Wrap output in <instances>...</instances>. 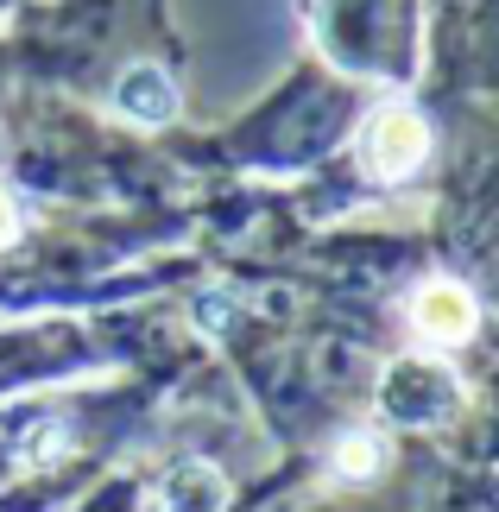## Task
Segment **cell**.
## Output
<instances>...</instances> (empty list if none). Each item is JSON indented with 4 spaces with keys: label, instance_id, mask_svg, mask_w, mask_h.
<instances>
[{
    "label": "cell",
    "instance_id": "obj_1",
    "mask_svg": "<svg viewBox=\"0 0 499 512\" xmlns=\"http://www.w3.org/2000/svg\"><path fill=\"white\" fill-rule=\"evenodd\" d=\"M354 152H361V171H367V177H379V184H398V177H411L417 165H424L430 127H424V114L405 108V102H379L367 121H361V140H354Z\"/></svg>",
    "mask_w": 499,
    "mask_h": 512
},
{
    "label": "cell",
    "instance_id": "obj_2",
    "mask_svg": "<svg viewBox=\"0 0 499 512\" xmlns=\"http://www.w3.org/2000/svg\"><path fill=\"white\" fill-rule=\"evenodd\" d=\"M474 323H481V310H474V291L455 285V279H430L411 291V329L436 348H455L474 336Z\"/></svg>",
    "mask_w": 499,
    "mask_h": 512
},
{
    "label": "cell",
    "instance_id": "obj_3",
    "mask_svg": "<svg viewBox=\"0 0 499 512\" xmlns=\"http://www.w3.org/2000/svg\"><path fill=\"white\" fill-rule=\"evenodd\" d=\"M386 411H392L398 424H436V418H449V411H455V380H449L443 367L405 361V367L386 373Z\"/></svg>",
    "mask_w": 499,
    "mask_h": 512
},
{
    "label": "cell",
    "instance_id": "obj_4",
    "mask_svg": "<svg viewBox=\"0 0 499 512\" xmlns=\"http://www.w3.org/2000/svg\"><path fill=\"white\" fill-rule=\"evenodd\" d=\"M114 108H121L127 121H139V127H165L171 114H177V89H171L165 70L133 64V70L121 76V89H114Z\"/></svg>",
    "mask_w": 499,
    "mask_h": 512
},
{
    "label": "cell",
    "instance_id": "obj_5",
    "mask_svg": "<svg viewBox=\"0 0 499 512\" xmlns=\"http://www.w3.org/2000/svg\"><path fill=\"white\" fill-rule=\"evenodd\" d=\"M196 500H203V506H228V481L215 475L209 462H184L177 475H165L152 487V506H196Z\"/></svg>",
    "mask_w": 499,
    "mask_h": 512
},
{
    "label": "cell",
    "instance_id": "obj_6",
    "mask_svg": "<svg viewBox=\"0 0 499 512\" xmlns=\"http://www.w3.org/2000/svg\"><path fill=\"white\" fill-rule=\"evenodd\" d=\"M335 475H348V481H367V475H379V462H386V449H379V437H367V430H354V437H342L335 443Z\"/></svg>",
    "mask_w": 499,
    "mask_h": 512
},
{
    "label": "cell",
    "instance_id": "obj_7",
    "mask_svg": "<svg viewBox=\"0 0 499 512\" xmlns=\"http://www.w3.org/2000/svg\"><path fill=\"white\" fill-rule=\"evenodd\" d=\"M7 241H19V209H13V196L0 190V247Z\"/></svg>",
    "mask_w": 499,
    "mask_h": 512
}]
</instances>
